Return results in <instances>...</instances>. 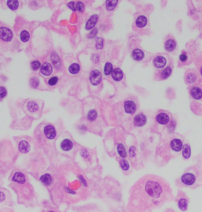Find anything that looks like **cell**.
Segmentation results:
<instances>
[{"instance_id":"cell-1","label":"cell","mask_w":202,"mask_h":212,"mask_svg":"<svg viewBox=\"0 0 202 212\" xmlns=\"http://www.w3.org/2000/svg\"><path fill=\"white\" fill-rule=\"evenodd\" d=\"M101 79H102V75H101V73L100 71H97V70H94V71H92L91 74H90V77H89V80H90L92 85L97 86L101 82Z\"/></svg>"},{"instance_id":"cell-2","label":"cell","mask_w":202,"mask_h":212,"mask_svg":"<svg viewBox=\"0 0 202 212\" xmlns=\"http://www.w3.org/2000/svg\"><path fill=\"white\" fill-rule=\"evenodd\" d=\"M13 37V33L11 30L7 27H0V38L4 41H11Z\"/></svg>"},{"instance_id":"cell-3","label":"cell","mask_w":202,"mask_h":212,"mask_svg":"<svg viewBox=\"0 0 202 212\" xmlns=\"http://www.w3.org/2000/svg\"><path fill=\"white\" fill-rule=\"evenodd\" d=\"M195 181H196V177L192 173H187L182 175V182L185 185H188V186L193 185L195 183Z\"/></svg>"},{"instance_id":"cell-4","label":"cell","mask_w":202,"mask_h":212,"mask_svg":"<svg viewBox=\"0 0 202 212\" xmlns=\"http://www.w3.org/2000/svg\"><path fill=\"white\" fill-rule=\"evenodd\" d=\"M44 134L46 137L49 139H53L56 135V132L55 128L52 125H47L44 128Z\"/></svg>"},{"instance_id":"cell-5","label":"cell","mask_w":202,"mask_h":212,"mask_svg":"<svg viewBox=\"0 0 202 212\" xmlns=\"http://www.w3.org/2000/svg\"><path fill=\"white\" fill-rule=\"evenodd\" d=\"M125 111L129 114H133L136 111V104L132 100H127L124 104Z\"/></svg>"},{"instance_id":"cell-6","label":"cell","mask_w":202,"mask_h":212,"mask_svg":"<svg viewBox=\"0 0 202 212\" xmlns=\"http://www.w3.org/2000/svg\"><path fill=\"white\" fill-rule=\"evenodd\" d=\"M146 116L142 113H140L136 116L134 120V124L137 127H141L143 125H145V123H146Z\"/></svg>"},{"instance_id":"cell-7","label":"cell","mask_w":202,"mask_h":212,"mask_svg":"<svg viewBox=\"0 0 202 212\" xmlns=\"http://www.w3.org/2000/svg\"><path fill=\"white\" fill-rule=\"evenodd\" d=\"M153 63L156 67H157V68H162V67H163L166 65L167 61H166V59L163 56H159L155 58Z\"/></svg>"},{"instance_id":"cell-8","label":"cell","mask_w":202,"mask_h":212,"mask_svg":"<svg viewBox=\"0 0 202 212\" xmlns=\"http://www.w3.org/2000/svg\"><path fill=\"white\" fill-rule=\"evenodd\" d=\"M41 73L45 76H48L52 73V67L50 63H44L43 65L41 66L40 68Z\"/></svg>"},{"instance_id":"cell-9","label":"cell","mask_w":202,"mask_h":212,"mask_svg":"<svg viewBox=\"0 0 202 212\" xmlns=\"http://www.w3.org/2000/svg\"><path fill=\"white\" fill-rule=\"evenodd\" d=\"M98 18H99L98 15H97V14L93 15V16L89 19L87 23H86V29L89 30V29H93L95 26V25L97 24V21H98Z\"/></svg>"},{"instance_id":"cell-10","label":"cell","mask_w":202,"mask_h":212,"mask_svg":"<svg viewBox=\"0 0 202 212\" xmlns=\"http://www.w3.org/2000/svg\"><path fill=\"white\" fill-rule=\"evenodd\" d=\"M190 93L191 96L196 100L202 98V89L197 86H194V87L192 88L190 90Z\"/></svg>"},{"instance_id":"cell-11","label":"cell","mask_w":202,"mask_h":212,"mask_svg":"<svg viewBox=\"0 0 202 212\" xmlns=\"http://www.w3.org/2000/svg\"><path fill=\"white\" fill-rule=\"evenodd\" d=\"M156 121L160 124H167L169 122V116L167 114L164 113V112H161V113L158 114L156 116Z\"/></svg>"},{"instance_id":"cell-12","label":"cell","mask_w":202,"mask_h":212,"mask_svg":"<svg viewBox=\"0 0 202 212\" xmlns=\"http://www.w3.org/2000/svg\"><path fill=\"white\" fill-rule=\"evenodd\" d=\"M12 180H13V181L18 183V184H24L25 182V177L24 174L20 173V172H16L13 174Z\"/></svg>"},{"instance_id":"cell-13","label":"cell","mask_w":202,"mask_h":212,"mask_svg":"<svg viewBox=\"0 0 202 212\" xmlns=\"http://www.w3.org/2000/svg\"><path fill=\"white\" fill-rule=\"evenodd\" d=\"M171 147L172 148V150H174V151L176 152H178L182 150V141L180 139H173L172 141L171 142Z\"/></svg>"},{"instance_id":"cell-14","label":"cell","mask_w":202,"mask_h":212,"mask_svg":"<svg viewBox=\"0 0 202 212\" xmlns=\"http://www.w3.org/2000/svg\"><path fill=\"white\" fill-rule=\"evenodd\" d=\"M18 148L21 153H22V154H26V153H28L29 151L30 146H29V144L28 142L23 140V141L20 142V143H19V145H18Z\"/></svg>"},{"instance_id":"cell-15","label":"cell","mask_w":202,"mask_h":212,"mask_svg":"<svg viewBox=\"0 0 202 212\" xmlns=\"http://www.w3.org/2000/svg\"><path fill=\"white\" fill-rule=\"evenodd\" d=\"M111 75H112V78H113L114 80L115 81H120L123 78V71L119 68L114 69L112 73H111Z\"/></svg>"},{"instance_id":"cell-16","label":"cell","mask_w":202,"mask_h":212,"mask_svg":"<svg viewBox=\"0 0 202 212\" xmlns=\"http://www.w3.org/2000/svg\"><path fill=\"white\" fill-rule=\"evenodd\" d=\"M40 181L43 183L44 185H46V186H49V185H51V184H52L53 180H52V177L50 174L46 173V174L41 176Z\"/></svg>"},{"instance_id":"cell-17","label":"cell","mask_w":202,"mask_h":212,"mask_svg":"<svg viewBox=\"0 0 202 212\" xmlns=\"http://www.w3.org/2000/svg\"><path fill=\"white\" fill-rule=\"evenodd\" d=\"M132 56L135 60H141L145 56L144 52L141 50V49H134L133 51V53H132Z\"/></svg>"},{"instance_id":"cell-18","label":"cell","mask_w":202,"mask_h":212,"mask_svg":"<svg viewBox=\"0 0 202 212\" xmlns=\"http://www.w3.org/2000/svg\"><path fill=\"white\" fill-rule=\"evenodd\" d=\"M61 148L63 150V151H71V150L73 148L72 142H71L70 139L63 140L61 143Z\"/></svg>"},{"instance_id":"cell-19","label":"cell","mask_w":202,"mask_h":212,"mask_svg":"<svg viewBox=\"0 0 202 212\" xmlns=\"http://www.w3.org/2000/svg\"><path fill=\"white\" fill-rule=\"evenodd\" d=\"M176 47V42L173 39H169L166 41L165 43V49L168 52H172Z\"/></svg>"},{"instance_id":"cell-20","label":"cell","mask_w":202,"mask_h":212,"mask_svg":"<svg viewBox=\"0 0 202 212\" xmlns=\"http://www.w3.org/2000/svg\"><path fill=\"white\" fill-rule=\"evenodd\" d=\"M147 24V18L143 16V15H141L139 17L137 18V20H136V26L139 28H143L145 27Z\"/></svg>"},{"instance_id":"cell-21","label":"cell","mask_w":202,"mask_h":212,"mask_svg":"<svg viewBox=\"0 0 202 212\" xmlns=\"http://www.w3.org/2000/svg\"><path fill=\"white\" fill-rule=\"evenodd\" d=\"M51 61L54 63L56 68H59L60 65H61V60H60L59 56H58L55 52H53L51 54Z\"/></svg>"},{"instance_id":"cell-22","label":"cell","mask_w":202,"mask_h":212,"mask_svg":"<svg viewBox=\"0 0 202 212\" xmlns=\"http://www.w3.org/2000/svg\"><path fill=\"white\" fill-rule=\"evenodd\" d=\"M178 207L184 211V210H185L186 209H187L188 202L185 198H182V199H180L179 200H178Z\"/></svg>"},{"instance_id":"cell-23","label":"cell","mask_w":202,"mask_h":212,"mask_svg":"<svg viewBox=\"0 0 202 212\" xmlns=\"http://www.w3.org/2000/svg\"><path fill=\"white\" fill-rule=\"evenodd\" d=\"M117 3H118L117 0H108L106 2V6H107L108 10H114L115 8Z\"/></svg>"},{"instance_id":"cell-24","label":"cell","mask_w":202,"mask_h":212,"mask_svg":"<svg viewBox=\"0 0 202 212\" xmlns=\"http://www.w3.org/2000/svg\"><path fill=\"white\" fill-rule=\"evenodd\" d=\"M117 150H118V153H119V155H120L122 158H126V150H125V147L123 144L119 143V145H118V147H117Z\"/></svg>"},{"instance_id":"cell-25","label":"cell","mask_w":202,"mask_h":212,"mask_svg":"<svg viewBox=\"0 0 202 212\" xmlns=\"http://www.w3.org/2000/svg\"><path fill=\"white\" fill-rule=\"evenodd\" d=\"M79 71L80 66L78 65V63H73L72 65H71V67H69V71L71 74H77V73L79 72Z\"/></svg>"},{"instance_id":"cell-26","label":"cell","mask_w":202,"mask_h":212,"mask_svg":"<svg viewBox=\"0 0 202 212\" xmlns=\"http://www.w3.org/2000/svg\"><path fill=\"white\" fill-rule=\"evenodd\" d=\"M190 154H191V151H190V147H189L188 145H185L183 147V151H182V155H183L184 158L187 159L190 157Z\"/></svg>"},{"instance_id":"cell-27","label":"cell","mask_w":202,"mask_h":212,"mask_svg":"<svg viewBox=\"0 0 202 212\" xmlns=\"http://www.w3.org/2000/svg\"><path fill=\"white\" fill-rule=\"evenodd\" d=\"M113 71V66L111 63H106L105 67H104V74L106 75H111V73H112Z\"/></svg>"},{"instance_id":"cell-28","label":"cell","mask_w":202,"mask_h":212,"mask_svg":"<svg viewBox=\"0 0 202 212\" xmlns=\"http://www.w3.org/2000/svg\"><path fill=\"white\" fill-rule=\"evenodd\" d=\"M171 67H166L163 71H162V72H161V78H168L170 75H171Z\"/></svg>"},{"instance_id":"cell-29","label":"cell","mask_w":202,"mask_h":212,"mask_svg":"<svg viewBox=\"0 0 202 212\" xmlns=\"http://www.w3.org/2000/svg\"><path fill=\"white\" fill-rule=\"evenodd\" d=\"M19 2L18 1L16 0H10V1H7V6H9L11 10H16L18 7Z\"/></svg>"},{"instance_id":"cell-30","label":"cell","mask_w":202,"mask_h":212,"mask_svg":"<svg viewBox=\"0 0 202 212\" xmlns=\"http://www.w3.org/2000/svg\"><path fill=\"white\" fill-rule=\"evenodd\" d=\"M20 37H21V40L22 41H24V42H27V41L29 40V37H30L29 33L27 31L24 30V31H22L21 33Z\"/></svg>"},{"instance_id":"cell-31","label":"cell","mask_w":202,"mask_h":212,"mask_svg":"<svg viewBox=\"0 0 202 212\" xmlns=\"http://www.w3.org/2000/svg\"><path fill=\"white\" fill-rule=\"evenodd\" d=\"M97 112L95 111V110H91L90 112L88 114V120L89 121H94L95 120L97 119Z\"/></svg>"},{"instance_id":"cell-32","label":"cell","mask_w":202,"mask_h":212,"mask_svg":"<svg viewBox=\"0 0 202 212\" xmlns=\"http://www.w3.org/2000/svg\"><path fill=\"white\" fill-rule=\"evenodd\" d=\"M196 76L194 74L189 73V75L186 76V81H187V82H189V83H193V82H194L195 81H196Z\"/></svg>"},{"instance_id":"cell-33","label":"cell","mask_w":202,"mask_h":212,"mask_svg":"<svg viewBox=\"0 0 202 212\" xmlns=\"http://www.w3.org/2000/svg\"><path fill=\"white\" fill-rule=\"evenodd\" d=\"M120 166L123 170L126 171V170H128L129 169V166H129V163L127 162V161L123 159V160L120 161Z\"/></svg>"},{"instance_id":"cell-34","label":"cell","mask_w":202,"mask_h":212,"mask_svg":"<svg viewBox=\"0 0 202 212\" xmlns=\"http://www.w3.org/2000/svg\"><path fill=\"white\" fill-rule=\"evenodd\" d=\"M31 67L33 71H36L40 67V63L39 61H33L31 63Z\"/></svg>"},{"instance_id":"cell-35","label":"cell","mask_w":202,"mask_h":212,"mask_svg":"<svg viewBox=\"0 0 202 212\" xmlns=\"http://www.w3.org/2000/svg\"><path fill=\"white\" fill-rule=\"evenodd\" d=\"M28 108L30 110V111H36V110L38 108V106H37L36 104H35L34 102H29L28 104Z\"/></svg>"},{"instance_id":"cell-36","label":"cell","mask_w":202,"mask_h":212,"mask_svg":"<svg viewBox=\"0 0 202 212\" xmlns=\"http://www.w3.org/2000/svg\"><path fill=\"white\" fill-rule=\"evenodd\" d=\"M30 84H31V86L33 88H36L38 86V84H39V79L37 78H32L31 80H30Z\"/></svg>"},{"instance_id":"cell-37","label":"cell","mask_w":202,"mask_h":212,"mask_svg":"<svg viewBox=\"0 0 202 212\" xmlns=\"http://www.w3.org/2000/svg\"><path fill=\"white\" fill-rule=\"evenodd\" d=\"M6 93H7L6 89L4 87H2V86H1L0 87V98H3L4 97H6Z\"/></svg>"},{"instance_id":"cell-38","label":"cell","mask_w":202,"mask_h":212,"mask_svg":"<svg viewBox=\"0 0 202 212\" xmlns=\"http://www.w3.org/2000/svg\"><path fill=\"white\" fill-rule=\"evenodd\" d=\"M76 8L78 10H79L80 12H82L84 10L85 6H84V4L82 3V2H78L76 4Z\"/></svg>"},{"instance_id":"cell-39","label":"cell","mask_w":202,"mask_h":212,"mask_svg":"<svg viewBox=\"0 0 202 212\" xmlns=\"http://www.w3.org/2000/svg\"><path fill=\"white\" fill-rule=\"evenodd\" d=\"M103 45H104V41L102 38H99L98 41H97V49H101L103 48Z\"/></svg>"},{"instance_id":"cell-40","label":"cell","mask_w":202,"mask_h":212,"mask_svg":"<svg viewBox=\"0 0 202 212\" xmlns=\"http://www.w3.org/2000/svg\"><path fill=\"white\" fill-rule=\"evenodd\" d=\"M57 82H58L57 77H53V78H51L50 80L48 81V84L50 85V86H54V85H55Z\"/></svg>"},{"instance_id":"cell-41","label":"cell","mask_w":202,"mask_h":212,"mask_svg":"<svg viewBox=\"0 0 202 212\" xmlns=\"http://www.w3.org/2000/svg\"><path fill=\"white\" fill-rule=\"evenodd\" d=\"M6 199V195L2 192H0V203H2Z\"/></svg>"},{"instance_id":"cell-42","label":"cell","mask_w":202,"mask_h":212,"mask_svg":"<svg viewBox=\"0 0 202 212\" xmlns=\"http://www.w3.org/2000/svg\"><path fill=\"white\" fill-rule=\"evenodd\" d=\"M179 59H180V60L182 62H185V60H187V56H186V55L185 54V53H182L181 56H180V57H179Z\"/></svg>"},{"instance_id":"cell-43","label":"cell","mask_w":202,"mask_h":212,"mask_svg":"<svg viewBox=\"0 0 202 212\" xmlns=\"http://www.w3.org/2000/svg\"><path fill=\"white\" fill-rule=\"evenodd\" d=\"M130 156H131V157H134V156H135V149H134V147H130Z\"/></svg>"},{"instance_id":"cell-44","label":"cell","mask_w":202,"mask_h":212,"mask_svg":"<svg viewBox=\"0 0 202 212\" xmlns=\"http://www.w3.org/2000/svg\"><path fill=\"white\" fill-rule=\"evenodd\" d=\"M74 4H75V3H74V2H70V3L67 4V6H68L69 7L71 8V10H73L74 11H75V10H76V9H75V7H74Z\"/></svg>"},{"instance_id":"cell-45","label":"cell","mask_w":202,"mask_h":212,"mask_svg":"<svg viewBox=\"0 0 202 212\" xmlns=\"http://www.w3.org/2000/svg\"><path fill=\"white\" fill-rule=\"evenodd\" d=\"M79 178H81L80 180H81V181H82V184H83V186H87V184H86V181L84 180L83 177H82V176H79Z\"/></svg>"},{"instance_id":"cell-46","label":"cell","mask_w":202,"mask_h":212,"mask_svg":"<svg viewBox=\"0 0 202 212\" xmlns=\"http://www.w3.org/2000/svg\"><path fill=\"white\" fill-rule=\"evenodd\" d=\"M97 29H94V30H93V33H93V35H92V34H90V35H89V37H94V36L96 35V33H97Z\"/></svg>"},{"instance_id":"cell-47","label":"cell","mask_w":202,"mask_h":212,"mask_svg":"<svg viewBox=\"0 0 202 212\" xmlns=\"http://www.w3.org/2000/svg\"><path fill=\"white\" fill-rule=\"evenodd\" d=\"M200 74H201V75H202V67H201V68H200Z\"/></svg>"},{"instance_id":"cell-48","label":"cell","mask_w":202,"mask_h":212,"mask_svg":"<svg viewBox=\"0 0 202 212\" xmlns=\"http://www.w3.org/2000/svg\"><path fill=\"white\" fill-rule=\"evenodd\" d=\"M49 212H55V211H53V210H50V211H49Z\"/></svg>"}]
</instances>
